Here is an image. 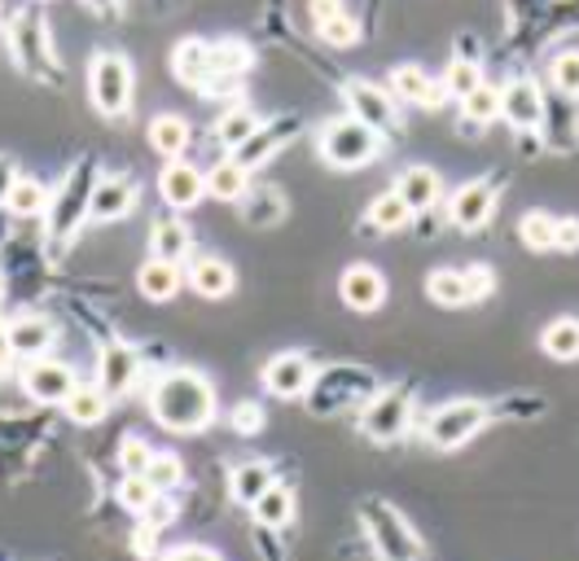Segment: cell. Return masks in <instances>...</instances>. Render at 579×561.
<instances>
[{"label": "cell", "instance_id": "obj_1", "mask_svg": "<svg viewBox=\"0 0 579 561\" xmlns=\"http://www.w3.org/2000/svg\"><path fill=\"white\" fill-rule=\"evenodd\" d=\"M149 413L171 434H198L216 417V391L198 368H167L149 386Z\"/></svg>", "mask_w": 579, "mask_h": 561}, {"label": "cell", "instance_id": "obj_2", "mask_svg": "<svg viewBox=\"0 0 579 561\" xmlns=\"http://www.w3.org/2000/svg\"><path fill=\"white\" fill-rule=\"evenodd\" d=\"M316 145H321V158L330 163V167H338V171H352V167H364V163H373L377 158V132L373 128H364L356 115H347V119H330L321 132H316Z\"/></svg>", "mask_w": 579, "mask_h": 561}, {"label": "cell", "instance_id": "obj_3", "mask_svg": "<svg viewBox=\"0 0 579 561\" xmlns=\"http://www.w3.org/2000/svg\"><path fill=\"white\" fill-rule=\"evenodd\" d=\"M88 92H92V106H97L106 119L128 115V101H133V67H128V58H119V53H97V58H92V70H88Z\"/></svg>", "mask_w": 579, "mask_h": 561}, {"label": "cell", "instance_id": "obj_4", "mask_svg": "<svg viewBox=\"0 0 579 561\" xmlns=\"http://www.w3.org/2000/svg\"><path fill=\"white\" fill-rule=\"evenodd\" d=\"M488 425V409L479 400H452L443 409H434L426 421V443L439 452H452V447H465L479 430Z\"/></svg>", "mask_w": 579, "mask_h": 561}, {"label": "cell", "instance_id": "obj_5", "mask_svg": "<svg viewBox=\"0 0 579 561\" xmlns=\"http://www.w3.org/2000/svg\"><path fill=\"white\" fill-rule=\"evenodd\" d=\"M88 176H92V167H75L71 176H67V185L58 189V198H49L45 219H49L53 242H71L75 233H79V224L88 219V198H92V185H97Z\"/></svg>", "mask_w": 579, "mask_h": 561}, {"label": "cell", "instance_id": "obj_6", "mask_svg": "<svg viewBox=\"0 0 579 561\" xmlns=\"http://www.w3.org/2000/svg\"><path fill=\"white\" fill-rule=\"evenodd\" d=\"M364 522H369V535L386 561H422V540L391 504H364Z\"/></svg>", "mask_w": 579, "mask_h": 561}, {"label": "cell", "instance_id": "obj_7", "mask_svg": "<svg viewBox=\"0 0 579 561\" xmlns=\"http://www.w3.org/2000/svg\"><path fill=\"white\" fill-rule=\"evenodd\" d=\"M413 421V391L409 386H391L382 391L361 417V430L373 443H395Z\"/></svg>", "mask_w": 579, "mask_h": 561}, {"label": "cell", "instance_id": "obj_8", "mask_svg": "<svg viewBox=\"0 0 579 561\" xmlns=\"http://www.w3.org/2000/svg\"><path fill=\"white\" fill-rule=\"evenodd\" d=\"M259 377H264L268 395H277V400H298V395L312 391V382H316V364H312L303 351H282V355H273V360L264 364Z\"/></svg>", "mask_w": 579, "mask_h": 561}, {"label": "cell", "instance_id": "obj_9", "mask_svg": "<svg viewBox=\"0 0 579 561\" xmlns=\"http://www.w3.org/2000/svg\"><path fill=\"white\" fill-rule=\"evenodd\" d=\"M22 386H27V395L40 400V404H62L79 382H75L71 364H62V360H53V355H36V360L22 368Z\"/></svg>", "mask_w": 579, "mask_h": 561}, {"label": "cell", "instance_id": "obj_10", "mask_svg": "<svg viewBox=\"0 0 579 561\" xmlns=\"http://www.w3.org/2000/svg\"><path fill=\"white\" fill-rule=\"evenodd\" d=\"M343 92H347V106H352V115L361 119L364 128H373V132H391V128L400 124L395 97H391L386 88H377V83H369V79H352Z\"/></svg>", "mask_w": 579, "mask_h": 561}, {"label": "cell", "instance_id": "obj_11", "mask_svg": "<svg viewBox=\"0 0 579 561\" xmlns=\"http://www.w3.org/2000/svg\"><path fill=\"white\" fill-rule=\"evenodd\" d=\"M137 373H141V351L133 347V343L115 338V343L101 347V360H97V386H101L106 395H128L133 382H137Z\"/></svg>", "mask_w": 579, "mask_h": 561}, {"label": "cell", "instance_id": "obj_12", "mask_svg": "<svg viewBox=\"0 0 579 561\" xmlns=\"http://www.w3.org/2000/svg\"><path fill=\"white\" fill-rule=\"evenodd\" d=\"M137 180L133 176H101L97 185H92V198H88V215L92 219H101V224H110V219H124V215H133L137 207Z\"/></svg>", "mask_w": 579, "mask_h": 561}, {"label": "cell", "instance_id": "obj_13", "mask_svg": "<svg viewBox=\"0 0 579 561\" xmlns=\"http://www.w3.org/2000/svg\"><path fill=\"white\" fill-rule=\"evenodd\" d=\"M492 210H497V180H470V185H461V189L452 194L448 219H452L457 228H483Z\"/></svg>", "mask_w": 579, "mask_h": 561}, {"label": "cell", "instance_id": "obj_14", "mask_svg": "<svg viewBox=\"0 0 579 561\" xmlns=\"http://www.w3.org/2000/svg\"><path fill=\"white\" fill-rule=\"evenodd\" d=\"M158 194H163V203L176 210H189L203 194H207V171H198V167H189V163H167L163 167V176H158Z\"/></svg>", "mask_w": 579, "mask_h": 561}, {"label": "cell", "instance_id": "obj_15", "mask_svg": "<svg viewBox=\"0 0 579 561\" xmlns=\"http://www.w3.org/2000/svg\"><path fill=\"white\" fill-rule=\"evenodd\" d=\"M501 119L513 124L518 132L536 128L544 119V97H540V83L536 79H513L501 92Z\"/></svg>", "mask_w": 579, "mask_h": 561}, {"label": "cell", "instance_id": "obj_16", "mask_svg": "<svg viewBox=\"0 0 579 561\" xmlns=\"http://www.w3.org/2000/svg\"><path fill=\"white\" fill-rule=\"evenodd\" d=\"M298 132V119H277V124H264L259 132L251 140H242L237 149H233V163L237 167H246V171H255V167H264L282 145H286L290 137Z\"/></svg>", "mask_w": 579, "mask_h": 561}, {"label": "cell", "instance_id": "obj_17", "mask_svg": "<svg viewBox=\"0 0 579 561\" xmlns=\"http://www.w3.org/2000/svg\"><path fill=\"white\" fill-rule=\"evenodd\" d=\"M338 294H343V303L352 307V312H377L382 307V298H386V280L377 268H369V264H352L343 280H338Z\"/></svg>", "mask_w": 579, "mask_h": 561}, {"label": "cell", "instance_id": "obj_18", "mask_svg": "<svg viewBox=\"0 0 579 561\" xmlns=\"http://www.w3.org/2000/svg\"><path fill=\"white\" fill-rule=\"evenodd\" d=\"M386 92H391L395 101L426 106V110H439V101H443V83H431V70L413 67V62L391 70V88H386Z\"/></svg>", "mask_w": 579, "mask_h": 561}, {"label": "cell", "instance_id": "obj_19", "mask_svg": "<svg viewBox=\"0 0 579 561\" xmlns=\"http://www.w3.org/2000/svg\"><path fill=\"white\" fill-rule=\"evenodd\" d=\"M9 45H13L18 62L31 70V75H40V70L49 67V40H45V22H40L36 13H22V18L13 22Z\"/></svg>", "mask_w": 579, "mask_h": 561}, {"label": "cell", "instance_id": "obj_20", "mask_svg": "<svg viewBox=\"0 0 579 561\" xmlns=\"http://www.w3.org/2000/svg\"><path fill=\"white\" fill-rule=\"evenodd\" d=\"M395 194L404 198V207L413 210V215H422V210H434L439 194H443V180H439V171H431V167H409L400 176Z\"/></svg>", "mask_w": 579, "mask_h": 561}, {"label": "cell", "instance_id": "obj_21", "mask_svg": "<svg viewBox=\"0 0 579 561\" xmlns=\"http://www.w3.org/2000/svg\"><path fill=\"white\" fill-rule=\"evenodd\" d=\"M53 338H58V329L45 316H18L9 325V347H13V355H27V360L45 355V351L53 347Z\"/></svg>", "mask_w": 579, "mask_h": 561}, {"label": "cell", "instance_id": "obj_22", "mask_svg": "<svg viewBox=\"0 0 579 561\" xmlns=\"http://www.w3.org/2000/svg\"><path fill=\"white\" fill-rule=\"evenodd\" d=\"M189 285L203 294V298H228L233 294V268L219 259V255H203L189 264Z\"/></svg>", "mask_w": 579, "mask_h": 561}, {"label": "cell", "instance_id": "obj_23", "mask_svg": "<svg viewBox=\"0 0 579 561\" xmlns=\"http://www.w3.org/2000/svg\"><path fill=\"white\" fill-rule=\"evenodd\" d=\"M149 145L167 163H176L185 154V145H189V119H180V115H154L149 119Z\"/></svg>", "mask_w": 579, "mask_h": 561}, {"label": "cell", "instance_id": "obj_24", "mask_svg": "<svg viewBox=\"0 0 579 561\" xmlns=\"http://www.w3.org/2000/svg\"><path fill=\"white\" fill-rule=\"evenodd\" d=\"M268 488H273V465H268V461H242V465L233 470V479H228L233 500L246 504V509H251Z\"/></svg>", "mask_w": 579, "mask_h": 561}, {"label": "cell", "instance_id": "obj_25", "mask_svg": "<svg viewBox=\"0 0 579 561\" xmlns=\"http://www.w3.org/2000/svg\"><path fill=\"white\" fill-rule=\"evenodd\" d=\"M171 70L180 83H194L203 88L207 75H212V58H207V40H180L176 53H171Z\"/></svg>", "mask_w": 579, "mask_h": 561}, {"label": "cell", "instance_id": "obj_26", "mask_svg": "<svg viewBox=\"0 0 579 561\" xmlns=\"http://www.w3.org/2000/svg\"><path fill=\"white\" fill-rule=\"evenodd\" d=\"M137 280H141V294L149 303H167V298H176V289H180V264H167V259L154 255L141 273H137Z\"/></svg>", "mask_w": 579, "mask_h": 561}, {"label": "cell", "instance_id": "obj_27", "mask_svg": "<svg viewBox=\"0 0 579 561\" xmlns=\"http://www.w3.org/2000/svg\"><path fill=\"white\" fill-rule=\"evenodd\" d=\"M259 128H264V119H259L255 106H228L216 119V140H224L228 149H237L242 140H251Z\"/></svg>", "mask_w": 579, "mask_h": 561}, {"label": "cell", "instance_id": "obj_28", "mask_svg": "<svg viewBox=\"0 0 579 561\" xmlns=\"http://www.w3.org/2000/svg\"><path fill=\"white\" fill-rule=\"evenodd\" d=\"M154 255L158 259H167V264H180L185 255H189V224L185 219H176V215H167V219H158L154 224Z\"/></svg>", "mask_w": 579, "mask_h": 561}, {"label": "cell", "instance_id": "obj_29", "mask_svg": "<svg viewBox=\"0 0 579 561\" xmlns=\"http://www.w3.org/2000/svg\"><path fill=\"white\" fill-rule=\"evenodd\" d=\"M62 409H67V417L75 421V425H97V421L106 417V409H110V395L101 391V386H75L71 395L62 400Z\"/></svg>", "mask_w": 579, "mask_h": 561}, {"label": "cell", "instance_id": "obj_30", "mask_svg": "<svg viewBox=\"0 0 579 561\" xmlns=\"http://www.w3.org/2000/svg\"><path fill=\"white\" fill-rule=\"evenodd\" d=\"M246 189H251V176H246V167H237L233 158H228V163H216V167L207 171V194L219 198V203H237V198H246Z\"/></svg>", "mask_w": 579, "mask_h": 561}, {"label": "cell", "instance_id": "obj_31", "mask_svg": "<svg viewBox=\"0 0 579 561\" xmlns=\"http://www.w3.org/2000/svg\"><path fill=\"white\" fill-rule=\"evenodd\" d=\"M251 513H255L259 526H290V518H294V491L273 483V488L251 504Z\"/></svg>", "mask_w": 579, "mask_h": 561}, {"label": "cell", "instance_id": "obj_32", "mask_svg": "<svg viewBox=\"0 0 579 561\" xmlns=\"http://www.w3.org/2000/svg\"><path fill=\"white\" fill-rule=\"evenodd\" d=\"M540 347L549 351L553 360H579V321L576 316H558L553 325H544Z\"/></svg>", "mask_w": 579, "mask_h": 561}, {"label": "cell", "instance_id": "obj_33", "mask_svg": "<svg viewBox=\"0 0 579 561\" xmlns=\"http://www.w3.org/2000/svg\"><path fill=\"white\" fill-rule=\"evenodd\" d=\"M426 294H431L439 307H461V303H470L465 273H457V268H439V273L426 277Z\"/></svg>", "mask_w": 579, "mask_h": 561}, {"label": "cell", "instance_id": "obj_34", "mask_svg": "<svg viewBox=\"0 0 579 561\" xmlns=\"http://www.w3.org/2000/svg\"><path fill=\"white\" fill-rule=\"evenodd\" d=\"M207 58H212V75H246L255 53L242 45V40H219V45H207ZM207 75V79H212Z\"/></svg>", "mask_w": 579, "mask_h": 561}, {"label": "cell", "instance_id": "obj_35", "mask_svg": "<svg viewBox=\"0 0 579 561\" xmlns=\"http://www.w3.org/2000/svg\"><path fill=\"white\" fill-rule=\"evenodd\" d=\"M4 207L13 210V215H45V210H49V194H45L40 180L18 176V185H13L9 198H4Z\"/></svg>", "mask_w": 579, "mask_h": 561}, {"label": "cell", "instance_id": "obj_36", "mask_svg": "<svg viewBox=\"0 0 579 561\" xmlns=\"http://www.w3.org/2000/svg\"><path fill=\"white\" fill-rule=\"evenodd\" d=\"M145 483L154 491H176L185 483V465L176 452H154L149 456V470H145Z\"/></svg>", "mask_w": 579, "mask_h": 561}, {"label": "cell", "instance_id": "obj_37", "mask_svg": "<svg viewBox=\"0 0 579 561\" xmlns=\"http://www.w3.org/2000/svg\"><path fill=\"white\" fill-rule=\"evenodd\" d=\"M413 219V210L404 207V198L391 189V194H382V198H373V207H369V224L373 228H382V233H395V228H404Z\"/></svg>", "mask_w": 579, "mask_h": 561}, {"label": "cell", "instance_id": "obj_38", "mask_svg": "<svg viewBox=\"0 0 579 561\" xmlns=\"http://www.w3.org/2000/svg\"><path fill=\"white\" fill-rule=\"evenodd\" d=\"M461 110H465L470 124H492V119H501V88H497V83H479V88L461 101Z\"/></svg>", "mask_w": 579, "mask_h": 561}, {"label": "cell", "instance_id": "obj_39", "mask_svg": "<svg viewBox=\"0 0 579 561\" xmlns=\"http://www.w3.org/2000/svg\"><path fill=\"white\" fill-rule=\"evenodd\" d=\"M553 215H544V210H531V215H522V224H518V237H522V246L527 250H553Z\"/></svg>", "mask_w": 579, "mask_h": 561}, {"label": "cell", "instance_id": "obj_40", "mask_svg": "<svg viewBox=\"0 0 579 561\" xmlns=\"http://www.w3.org/2000/svg\"><path fill=\"white\" fill-rule=\"evenodd\" d=\"M479 83H483V70H479V62H461V58H457L452 67L443 70V92H448V97H457V101H465Z\"/></svg>", "mask_w": 579, "mask_h": 561}, {"label": "cell", "instance_id": "obj_41", "mask_svg": "<svg viewBox=\"0 0 579 561\" xmlns=\"http://www.w3.org/2000/svg\"><path fill=\"white\" fill-rule=\"evenodd\" d=\"M286 210V198L277 189H255V198H246V224H277Z\"/></svg>", "mask_w": 579, "mask_h": 561}, {"label": "cell", "instance_id": "obj_42", "mask_svg": "<svg viewBox=\"0 0 579 561\" xmlns=\"http://www.w3.org/2000/svg\"><path fill=\"white\" fill-rule=\"evenodd\" d=\"M149 443H145L141 434H128L124 443H119V465H124V474H137L145 479V470H149Z\"/></svg>", "mask_w": 579, "mask_h": 561}, {"label": "cell", "instance_id": "obj_43", "mask_svg": "<svg viewBox=\"0 0 579 561\" xmlns=\"http://www.w3.org/2000/svg\"><path fill=\"white\" fill-rule=\"evenodd\" d=\"M549 75H553V83H558L567 97H579V49H571V53H558V58H553V67H549Z\"/></svg>", "mask_w": 579, "mask_h": 561}, {"label": "cell", "instance_id": "obj_44", "mask_svg": "<svg viewBox=\"0 0 579 561\" xmlns=\"http://www.w3.org/2000/svg\"><path fill=\"white\" fill-rule=\"evenodd\" d=\"M316 31H321V40H325V45H334V49H347V45H356V40H361V22H356V18H347V13H343V18H334V22H325V27H316Z\"/></svg>", "mask_w": 579, "mask_h": 561}, {"label": "cell", "instance_id": "obj_45", "mask_svg": "<svg viewBox=\"0 0 579 561\" xmlns=\"http://www.w3.org/2000/svg\"><path fill=\"white\" fill-rule=\"evenodd\" d=\"M149 500H154V488H149L145 479H137V474H128V479H124V488H119V504H124V509H133V513H145V509H149Z\"/></svg>", "mask_w": 579, "mask_h": 561}, {"label": "cell", "instance_id": "obj_46", "mask_svg": "<svg viewBox=\"0 0 579 561\" xmlns=\"http://www.w3.org/2000/svg\"><path fill=\"white\" fill-rule=\"evenodd\" d=\"M228 421H233V430H237V434H259V430H264V409H259V404H251V400H242V404H233Z\"/></svg>", "mask_w": 579, "mask_h": 561}, {"label": "cell", "instance_id": "obj_47", "mask_svg": "<svg viewBox=\"0 0 579 561\" xmlns=\"http://www.w3.org/2000/svg\"><path fill=\"white\" fill-rule=\"evenodd\" d=\"M171 518H176L171 491H154V500H149V509H145V522H154V526H167Z\"/></svg>", "mask_w": 579, "mask_h": 561}, {"label": "cell", "instance_id": "obj_48", "mask_svg": "<svg viewBox=\"0 0 579 561\" xmlns=\"http://www.w3.org/2000/svg\"><path fill=\"white\" fill-rule=\"evenodd\" d=\"M553 250H579V219H558L553 224Z\"/></svg>", "mask_w": 579, "mask_h": 561}, {"label": "cell", "instance_id": "obj_49", "mask_svg": "<svg viewBox=\"0 0 579 561\" xmlns=\"http://www.w3.org/2000/svg\"><path fill=\"white\" fill-rule=\"evenodd\" d=\"M158 531H163V526H154V522H141V526H137V535H133V553H137V558H154V553H158Z\"/></svg>", "mask_w": 579, "mask_h": 561}, {"label": "cell", "instance_id": "obj_50", "mask_svg": "<svg viewBox=\"0 0 579 561\" xmlns=\"http://www.w3.org/2000/svg\"><path fill=\"white\" fill-rule=\"evenodd\" d=\"M461 273H465V285H470V303H474V298H483V294H492V273H488L483 264L461 268Z\"/></svg>", "mask_w": 579, "mask_h": 561}, {"label": "cell", "instance_id": "obj_51", "mask_svg": "<svg viewBox=\"0 0 579 561\" xmlns=\"http://www.w3.org/2000/svg\"><path fill=\"white\" fill-rule=\"evenodd\" d=\"M307 9H312V22H316V27L343 18V0H307Z\"/></svg>", "mask_w": 579, "mask_h": 561}, {"label": "cell", "instance_id": "obj_52", "mask_svg": "<svg viewBox=\"0 0 579 561\" xmlns=\"http://www.w3.org/2000/svg\"><path fill=\"white\" fill-rule=\"evenodd\" d=\"M163 561H219V553H212L207 544H180V549H171Z\"/></svg>", "mask_w": 579, "mask_h": 561}, {"label": "cell", "instance_id": "obj_53", "mask_svg": "<svg viewBox=\"0 0 579 561\" xmlns=\"http://www.w3.org/2000/svg\"><path fill=\"white\" fill-rule=\"evenodd\" d=\"M13 185H18V167H13L9 154H0V207H4V198H9Z\"/></svg>", "mask_w": 579, "mask_h": 561}, {"label": "cell", "instance_id": "obj_54", "mask_svg": "<svg viewBox=\"0 0 579 561\" xmlns=\"http://www.w3.org/2000/svg\"><path fill=\"white\" fill-rule=\"evenodd\" d=\"M9 364H13V347H9V329H0V377L9 373Z\"/></svg>", "mask_w": 579, "mask_h": 561}, {"label": "cell", "instance_id": "obj_55", "mask_svg": "<svg viewBox=\"0 0 579 561\" xmlns=\"http://www.w3.org/2000/svg\"><path fill=\"white\" fill-rule=\"evenodd\" d=\"M457 58H461V62H479V45L461 36V40H457Z\"/></svg>", "mask_w": 579, "mask_h": 561}, {"label": "cell", "instance_id": "obj_56", "mask_svg": "<svg viewBox=\"0 0 579 561\" xmlns=\"http://www.w3.org/2000/svg\"><path fill=\"white\" fill-rule=\"evenodd\" d=\"M88 4H92V9H110L115 0H88Z\"/></svg>", "mask_w": 579, "mask_h": 561}]
</instances>
